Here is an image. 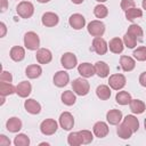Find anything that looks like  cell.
<instances>
[{
  "label": "cell",
  "instance_id": "23",
  "mask_svg": "<svg viewBox=\"0 0 146 146\" xmlns=\"http://www.w3.org/2000/svg\"><path fill=\"white\" fill-rule=\"evenodd\" d=\"M42 74V68L40 65L38 64H32V65H29L25 70V75L29 78V79H38L40 75Z\"/></svg>",
  "mask_w": 146,
  "mask_h": 146
},
{
  "label": "cell",
  "instance_id": "3",
  "mask_svg": "<svg viewBox=\"0 0 146 146\" xmlns=\"http://www.w3.org/2000/svg\"><path fill=\"white\" fill-rule=\"evenodd\" d=\"M16 13L22 18H30L34 14V6L30 1H21L16 7Z\"/></svg>",
  "mask_w": 146,
  "mask_h": 146
},
{
  "label": "cell",
  "instance_id": "7",
  "mask_svg": "<svg viewBox=\"0 0 146 146\" xmlns=\"http://www.w3.org/2000/svg\"><path fill=\"white\" fill-rule=\"evenodd\" d=\"M125 82H127V79L121 73L112 74L110 76V79H108V86L113 90H121L125 86Z\"/></svg>",
  "mask_w": 146,
  "mask_h": 146
},
{
  "label": "cell",
  "instance_id": "27",
  "mask_svg": "<svg viewBox=\"0 0 146 146\" xmlns=\"http://www.w3.org/2000/svg\"><path fill=\"white\" fill-rule=\"evenodd\" d=\"M96 95L100 100H107L111 97V87L106 84H100L96 89Z\"/></svg>",
  "mask_w": 146,
  "mask_h": 146
},
{
  "label": "cell",
  "instance_id": "48",
  "mask_svg": "<svg viewBox=\"0 0 146 146\" xmlns=\"http://www.w3.org/2000/svg\"><path fill=\"white\" fill-rule=\"evenodd\" d=\"M141 6H143V8L146 10V0H143V2H141Z\"/></svg>",
  "mask_w": 146,
  "mask_h": 146
},
{
  "label": "cell",
  "instance_id": "32",
  "mask_svg": "<svg viewBox=\"0 0 146 146\" xmlns=\"http://www.w3.org/2000/svg\"><path fill=\"white\" fill-rule=\"evenodd\" d=\"M131 95L128 92V91H119L117 94H116V96H115V100H116V103L119 104V105H128V104H130V102H131Z\"/></svg>",
  "mask_w": 146,
  "mask_h": 146
},
{
  "label": "cell",
  "instance_id": "30",
  "mask_svg": "<svg viewBox=\"0 0 146 146\" xmlns=\"http://www.w3.org/2000/svg\"><path fill=\"white\" fill-rule=\"evenodd\" d=\"M123 123L127 124L132 130V132H137L138 129H139V121H138V119L135 115H131V114L127 115L123 119Z\"/></svg>",
  "mask_w": 146,
  "mask_h": 146
},
{
  "label": "cell",
  "instance_id": "21",
  "mask_svg": "<svg viewBox=\"0 0 146 146\" xmlns=\"http://www.w3.org/2000/svg\"><path fill=\"white\" fill-rule=\"evenodd\" d=\"M108 49L113 52V54H121L124 49V43L123 40L120 38H113L111 39L110 43H108Z\"/></svg>",
  "mask_w": 146,
  "mask_h": 146
},
{
  "label": "cell",
  "instance_id": "10",
  "mask_svg": "<svg viewBox=\"0 0 146 146\" xmlns=\"http://www.w3.org/2000/svg\"><path fill=\"white\" fill-rule=\"evenodd\" d=\"M35 58L39 64H49L52 59V54L47 48H39L36 50Z\"/></svg>",
  "mask_w": 146,
  "mask_h": 146
},
{
  "label": "cell",
  "instance_id": "37",
  "mask_svg": "<svg viewBox=\"0 0 146 146\" xmlns=\"http://www.w3.org/2000/svg\"><path fill=\"white\" fill-rule=\"evenodd\" d=\"M133 58L138 62H144L146 60V47L145 46H141V47H138L137 49L133 50Z\"/></svg>",
  "mask_w": 146,
  "mask_h": 146
},
{
  "label": "cell",
  "instance_id": "33",
  "mask_svg": "<svg viewBox=\"0 0 146 146\" xmlns=\"http://www.w3.org/2000/svg\"><path fill=\"white\" fill-rule=\"evenodd\" d=\"M141 16H143V10H141V9H138V8H136V7L130 8V9H128V10L125 11V18H127L128 21H130V22H133L135 19L140 18Z\"/></svg>",
  "mask_w": 146,
  "mask_h": 146
},
{
  "label": "cell",
  "instance_id": "50",
  "mask_svg": "<svg viewBox=\"0 0 146 146\" xmlns=\"http://www.w3.org/2000/svg\"><path fill=\"white\" fill-rule=\"evenodd\" d=\"M144 127H145V130H146V119H145V121H144Z\"/></svg>",
  "mask_w": 146,
  "mask_h": 146
},
{
  "label": "cell",
  "instance_id": "44",
  "mask_svg": "<svg viewBox=\"0 0 146 146\" xmlns=\"http://www.w3.org/2000/svg\"><path fill=\"white\" fill-rule=\"evenodd\" d=\"M0 30H1V32H0V38H3V36L6 35V32H7V27H6V24H5L3 22L0 23Z\"/></svg>",
  "mask_w": 146,
  "mask_h": 146
},
{
  "label": "cell",
  "instance_id": "40",
  "mask_svg": "<svg viewBox=\"0 0 146 146\" xmlns=\"http://www.w3.org/2000/svg\"><path fill=\"white\" fill-rule=\"evenodd\" d=\"M120 6H121V9H122V10L127 11L128 9L136 7V3H135V1H133V0H121Z\"/></svg>",
  "mask_w": 146,
  "mask_h": 146
},
{
  "label": "cell",
  "instance_id": "26",
  "mask_svg": "<svg viewBox=\"0 0 146 146\" xmlns=\"http://www.w3.org/2000/svg\"><path fill=\"white\" fill-rule=\"evenodd\" d=\"M116 133H117V136L121 138V139H129V138H131V136H132V130L127 125V124H124L123 122L122 123H119L117 124V129H116Z\"/></svg>",
  "mask_w": 146,
  "mask_h": 146
},
{
  "label": "cell",
  "instance_id": "22",
  "mask_svg": "<svg viewBox=\"0 0 146 146\" xmlns=\"http://www.w3.org/2000/svg\"><path fill=\"white\" fill-rule=\"evenodd\" d=\"M9 56L14 62H22L25 57V49L21 46H14L9 51Z\"/></svg>",
  "mask_w": 146,
  "mask_h": 146
},
{
  "label": "cell",
  "instance_id": "2",
  "mask_svg": "<svg viewBox=\"0 0 146 146\" xmlns=\"http://www.w3.org/2000/svg\"><path fill=\"white\" fill-rule=\"evenodd\" d=\"M23 41H24L25 48L29 49V50H38L39 47H40V38L33 31L26 32L24 34V40Z\"/></svg>",
  "mask_w": 146,
  "mask_h": 146
},
{
  "label": "cell",
  "instance_id": "6",
  "mask_svg": "<svg viewBox=\"0 0 146 146\" xmlns=\"http://www.w3.org/2000/svg\"><path fill=\"white\" fill-rule=\"evenodd\" d=\"M91 50L95 51L97 55H105L108 50V44L102 36H95L91 43Z\"/></svg>",
  "mask_w": 146,
  "mask_h": 146
},
{
  "label": "cell",
  "instance_id": "19",
  "mask_svg": "<svg viewBox=\"0 0 146 146\" xmlns=\"http://www.w3.org/2000/svg\"><path fill=\"white\" fill-rule=\"evenodd\" d=\"M22 125H23V123H22V121H21V119H18V117H16V116H13V117H9L8 120H7V122H6V128H7V130L9 131V132H18L21 129H22Z\"/></svg>",
  "mask_w": 146,
  "mask_h": 146
},
{
  "label": "cell",
  "instance_id": "46",
  "mask_svg": "<svg viewBox=\"0 0 146 146\" xmlns=\"http://www.w3.org/2000/svg\"><path fill=\"white\" fill-rule=\"evenodd\" d=\"M71 1H72L73 3H75V5H81L84 0H71Z\"/></svg>",
  "mask_w": 146,
  "mask_h": 146
},
{
  "label": "cell",
  "instance_id": "18",
  "mask_svg": "<svg viewBox=\"0 0 146 146\" xmlns=\"http://www.w3.org/2000/svg\"><path fill=\"white\" fill-rule=\"evenodd\" d=\"M106 120L111 125H117L122 120V112L120 110H110L106 113Z\"/></svg>",
  "mask_w": 146,
  "mask_h": 146
},
{
  "label": "cell",
  "instance_id": "14",
  "mask_svg": "<svg viewBox=\"0 0 146 146\" xmlns=\"http://www.w3.org/2000/svg\"><path fill=\"white\" fill-rule=\"evenodd\" d=\"M41 22L44 26L47 27H52V26H56L59 22V17L57 14L52 13V11H47L42 15L41 17Z\"/></svg>",
  "mask_w": 146,
  "mask_h": 146
},
{
  "label": "cell",
  "instance_id": "31",
  "mask_svg": "<svg viewBox=\"0 0 146 146\" xmlns=\"http://www.w3.org/2000/svg\"><path fill=\"white\" fill-rule=\"evenodd\" d=\"M16 94V87L9 82H0V95L6 97L9 95Z\"/></svg>",
  "mask_w": 146,
  "mask_h": 146
},
{
  "label": "cell",
  "instance_id": "1",
  "mask_svg": "<svg viewBox=\"0 0 146 146\" xmlns=\"http://www.w3.org/2000/svg\"><path fill=\"white\" fill-rule=\"evenodd\" d=\"M72 89L78 96H86L90 91V84L86 78H78L72 81Z\"/></svg>",
  "mask_w": 146,
  "mask_h": 146
},
{
  "label": "cell",
  "instance_id": "4",
  "mask_svg": "<svg viewBox=\"0 0 146 146\" xmlns=\"http://www.w3.org/2000/svg\"><path fill=\"white\" fill-rule=\"evenodd\" d=\"M87 30L91 36H102L105 33V24L102 21L95 19L88 24Z\"/></svg>",
  "mask_w": 146,
  "mask_h": 146
},
{
  "label": "cell",
  "instance_id": "45",
  "mask_svg": "<svg viewBox=\"0 0 146 146\" xmlns=\"http://www.w3.org/2000/svg\"><path fill=\"white\" fill-rule=\"evenodd\" d=\"M0 2H1V9H0V11L1 13H5L7 10V7H8V0H0Z\"/></svg>",
  "mask_w": 146,
  "mask_h": 146
},
{
  "label": "cell",
  "instance_id": "12",
  "mask_svg": "<svg viewBox=\"0 0 146 146\" xmlns=\"http://www.w3.org/2000/svg\"><path fill=\"white\" fill-rule=\"evenodd\" d=\"M92 131H94V135L97 137V138H104L108 135V131H110V128H108V124L104 121H98L94 124L92 127Z\"/></svg>",
  "mask_w": 146,
  "mask_h": 146
},
{
  "label": "cell",
  "instance_id": "15",
  "mask_svg": "<svg viewBox=\"0 0 146 146\" xmlns=\"http://www.w3.org/2000/svg\"><path fill=\"white\" fill-rule=\"evenodd\" d=\"M78 72L82 78H91L96 74L95 72V66L91 65L90 63H81L78 66Z\"/></svg>",
  "mask_w": 146,
  "mask_h": 146
},
{
  "label": "cell",
  "instance_id": "41",
  "mask_svg": "<svg viewBox=\"0 0 146 146\" xmlns=\"http://www.w3.org/2000/svg\"><path fill=\"white\" fill-rule=\"evenodd\" d=\"M0 81L1 82H9L11 83L13 82V75L10 72L8 71H2L1 72V75H0Z\"/></svg>",
  "mask_w": 146,
  "mask_h": 146
},
{
  "label": "cell",
  "instance_id": "5",
  "mask_svg": "<svg viewBox=\"0 0 146 146\" xmlns=\"http://www.w3.org/2000/svg\"><path fill=\"white\" fill-rule=\"evenodd\" d=\"M58 129V124L54 119H46L40 124V131L44 136H51L54 135Z\"/></svg>",
  "mask_w": 146,
  "mask_h": 146
},
{
  "label": "cell",
  "instance_id": "24",
  "mask_svg": "<svg viewBox=\"0 0 146 146\" xmlns=\"http://www.w3.org/2000/svg\"><path fill=\"white\" fill-rule=\"evenodd\" d=\"M129 106H130V111L133 114H141L146 110L145 103L143 100H140V99H131Z\"/></svg>",
  "mask_w": 146,
  "mask_h": 146
},
{
  "label": "cell",
  "instance_id": "38",
  "mask_svg": "<svg viewBox=\"0 0 146 146\" xmlns=\"http://www.w3.org/2000/svg\"><path fill=\"white\" fill-rule=\"evenodd\" d=\"M123 43H124V46H125L127 48L133 49V48L137 46V39L127 32V33L124 34V36H123Z\"/></svg>",
  "mask_w": 146,
  "mask_h": 146
},
{
  "label": "cell",
  "instance_id": "16",
  "mask_svg": "<svg viewBox=\"0 0 146 146\" xmlns=\"http://www.w3.org/2000/svg\"><path fill=\"white\" fill-rule=\"evenodd\" d=\"M24 108L27 113L32 114V115H36L41 112V105L40 103H38L35 99H32V98H29L25 100L24 103Z\"/></svg>",
  "mask_w": 146,
  "mask_h": 146
},
{
  "label": "cell",
  "instance_id": "47",
  "mask_svg": "<svg viewBox=\"0 0 146 146\" xmlns=\"http://www.w3.org/2000/svg\"><path fill=\"white\" fill-rule=\"evenodd\" d=\"M38 2H40V3H47V2H49L50 0H36Z\"/></svg>",
  "mask_w": 146,
  "mask_h": 146
},
{
  "label": "cell",
  "instance_id": "35",
  "mask_svg": "<svg viewBox=\"0 0 146 146\" xmlns=\"http://www.w3.org/2000/svg\"><path fill=\"white\" fill-rule=\"evenodd\" d=\"M67 144L70 146H80V145H82V141H81L79 131H76V132H70V135L67 136Z\"/></svg>",
  "mask_w": 146,
  "mask_h": 146
},
{
  "label": "cell",
  "instance_id": "8",
  "mask_svg": "<svg viewBox=\"0 0 146 146\" xmlns=\"http://www.w3.org/2000/svg\"><path fill=\"white\" fill-rule=\"evenodd\" d=\"M60 64L65 70H72L78 65V58L73 52H65L60 57Z\"/></svg>",
  "mask_w": 146,
  "mask_h": 146
},
{
  "label": "cell",
  "instance_id": "28",
  "mask_svg": "<svg viewBox=\"0 0 146 146\" xmlns=\"http://www.w3.org/2000/svg\"><path fill=\"white\" fill-rule=\"evenodd\" d=\"M60 99L63 102V104H65L66 106H72L75 104L76 102V96H75V92L74 91H71V90H66L60 96Z\"/></svg>",
  "mask_w": 146,
  "mask_h": 146
},
{
  "label": "cell",
  "instance_id": "34",
  "mask_svg": "<svg viewBox=\"0 0 146 146\" xmlns=\"http://www.w3.org/2000/svg\"><path fill=\"white\" fill-rule=\"evenodd\" d=\"M94 15H95L97 18H99V19L105 18V17L108 15V9H107V7L104 6L103 3H99V5H97V6L94 8Z\"/></svg>",
  "mask_w": 146,
  "mask_h": 146
},
{
  "label": "cell",
  "instance_id": "36",
  "mask_svg": "<svg viewBox=\"0 0 146 146\" xmlns=\"http://www.w3.org/2000/svg\"><path fill=\"white\" fill-rule=\"evenodd\" d=\"M15 146H29L30 145V138L25 133H18L14 139Z\"/></svg>",
  "mask_w": 146,
  "mask_h": 146
},
{
  "label": "cell",
  "instance_id": "9",
  "mask_svg": "<svg viewBox=\"0 0 146 146\" xmlns=\"http://www.w3.org/2000/svg\"><path fill=\"white\" fill-rule=\"evenodd\" d=\"M59 125L63 128V130L70 131L74 127V117L70 112H63L59 115Z\"/></svg>",
  "mask_w": 146,
  "mask_h": 146
},
{
  "label": "cell",
  "instance_id": "29",
  "mask_svg": "<svg viewBox=\"0 0 146 146\" xmlns=\"http://www.w3.org/2000/svg\"><path fill=\"white\" fill-rule=\"evenodd\" d=\"M129 34H131L132 36H135L137 39V41H143L144 39V31L143 29L137 25V24H131L129 27H128V31H127Z\"/></svg>",
  "mask_w": 146,
  "mask_h": 146
},
{
  "label": "cell",
  "instance_id": "20",
  "mask_svg": "<svg viewBox=\"0 0 146 146\" xmlns=\"http://www.w3.org/2000/svg\"><path fill=\"white\" fill-rule=\"evenodd\" d=\"M120 65L124 72H131L136 66V60L130 56H121L120 57Z\"/></svg>",
  "mask_w": 146,
  "mask_h": 146
},
{
  "label": "cell",
  "instance_id": "43",
  "mask_svg": "<svg viewBox=\"0 0 146 146\" xmlns=\"http://www.w3.org/2000/svg\"><path fill=\"white\" fill-rule=\"evenodd\" d=\"M139 83H140V86L146 87V71L143 72V73L139 75Z\"/></svg>",
  "mask_w": 146,
  "mask_h": 146
},
{
  "label": "cell",
  "instance_id": "39",
  "mask_svg": "<svg viewBox=\"0 0 146 146\" xmlns=\"http://www.w3.org/2000/svg\"><path fill=\"white\" fill-rule=\"evenodd\" d=\"M79 135H80V138H81L82 144H84V145L90 144L92 141V139H94V135L89 130H80L79 131Z\"/></svg>",
  "mask_w": 146,
  "mask_h": 146
},
{
  "label": "cell",
  "instance_id": "17",
  "mask_svg": "<svg viewBox=\"0 0 146 146\" xmlns=\"http://www.w3.org/2000/svg\"><path fill=\"white\" fill-rule=\"evenodd\" d=\"M31 91H32V86L29 81H22L16 86V94L22 98L29 97Z\"/></svg>",
  "mask_w": 146,
  "mask_h": 146
},
{
  "label": "cell",
  "instance_id": "13",
  "mask_svg": "<svg viewBox=\"0 0 146 146\" xmlns=\"http://www.w3.org/2000/svg\"><path fill=\"white\" fill-rule=\"evenodd\" d=\"M68 24L74 30H81L86 25V18L81 14H73L68 18Z\"/></svg>",
  "mask_w": 146,
  "mask_h": 146
},
{
  "label": "cell",
  "instance_id": "42",
  "mask_svg": "<svg viewBox=\"0 0 146 146\" xmlns=\"http://www.w3.org/2000/svg\"><path fill=\"white\" fill-rule=\"evenodd\" d=\"M10 139L5 136V135H0V146H9L10 145Z\"/></svg>",
  "mask_w": 146,
  "mask_h": 146
},
{
  "label": "cell",
  "instance_id": "49",
  "mask_svg": "<svg viewBox=\"0 0 146 146\" xmlns=\"http://www.w3.org/2000/svg\"><path fill=\"white\" fill-rule=\"evenodd\" d=\"M96 1H98L99 3H103V2H105V1H107V0H96Z\"/></svg>",
  "mask_w": 146,
  "mask_h": 146
},
{
  "label": "cell",
  "instance_id": "11",
  "mask_svg": "<svg viewBox=\"0 0 146 146\" xmlns=\"http://www.w3.org/2000/svg\"><path fill=\"white\" fill-rule=\"evenodd\" d=\"M54 84L58 88H63L65 87L68 82H70V75L66 71H58L55 73L54 78H52Z\"/></svg>",
  "mask_w": 146,
  "mask_h": 146
},
{
  "label": "cell",
  "instance_id": "25",
  "mask_svg": "<svg viewBox=\"0 0 146 146\" xmlns=\"http://www.w3.org/2000/svg\"><path fill=\"white\" fill-rule=\"evenodd\" d=\"M95 72L99 78H106L110 74V66L105 62H97L95 65Z\"/></svg>",
  "mask_w": 146,
  "mask_h": 146
}]
</instances>
